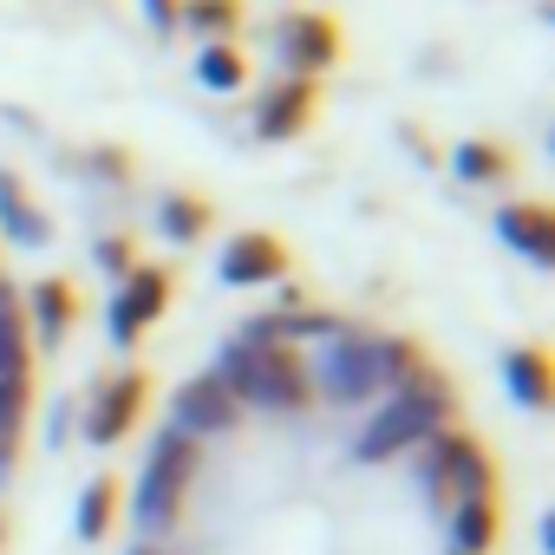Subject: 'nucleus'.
<instances>
[{"mask_svg": "<svg viewBox=\"0 0 555 555\" xmlns=\"http://www.w3.org/2000/svg\"><path fill=\"white\" fill-rule=\"evenodd\" d=\"M196 483V438L183 431H164L144 457V477H138V522L144 529H164L177 509H183V490Z\"/></svg>", "mask_w": 555, "mask_h": 555, "instance_id": "f03ea898", "label": "nucleus"}, {"mask_svg": "<svg viewBox=\"0 0 555 555\" xmlns=\"http://www.w3.org/2000/svg\"><path fill=\"white\" fill-rule=\"evenodd\" d=\"M138 418H144V373H118L112 386H99V399L86 412V431H92V444H118Z\"/></svg>", "mask_w": 555, "mask_h": 555, "instance_id": "6e6552de", "label": "nucleus"}, {"mask_svg": "<svg viewBox=\"0 0 555 555\" xmlns=\"http://www.w3.org/2000/svg\"><path fill=\"white\" fill-rule=\"evenodd\" d=\"M112 516H118V483L105 477V483H92V490L79 496V535H86V542H99V535L112 529Z\"/></svg>", "mask_w": 555, "mask_h": 555, "instance_id": "f3484780", "label": "nucleus"}, {"mask_svg": "<svg viewBox=\"0 0 555 555\" xmlns=\"http://www.w3.org/2000/svg\"><path fill=\"white\" fill-rule=\"evenodd\" d=\"M196 79L216 86V92H235V86H242V60H235L229 47H203V53H196Z\"/></svg>", "mask_w": 555, "mask_h": 555, "instance_id": "aec40b11", "label": "nucleus"}, {"mask_svg": "<svg viewBox=\"0 0 555 555\" xmlns=\"http://www.w3.org/2000/svg\"><path fill=\"white\" fill-rule=\"evenodd\" d=\"M503 379H509V392L522 399V405H548V360L535 353V347H516L509 360H503Z\"/></svg>", "mask_w": 555, "mask_h": 555, "instance_id": "4468645a", "label": "nucleus"}, {"mask_svg": "<svg viewBox=\"0 0 555 555\" xmlns=\"http://www.w3.org/2000/svg\"><path fill=\"white\" fill-rule=\"evenodd\" d=\"M27 405H34V373H0V444H21Z\"/></svg>", "mask_w": 555, "mask_h": 555, "instance_id": "2eb2a0df", "label": "nucleus"}, {"mask_svg": "<svg viewBox=\"0 0 555 555\" xmlns=\"http://www.w3.org/2000/svg\"><path fill=\"white\" fill-rule=\"evenodd\" d=\"M157 222H164V235H170V242H196V235H203V222H209V209H203L196 196H164V216H157Z\"/></svg>", "mask_w": 555, "mask_h": 555, "instance_id": "a211bd4d", "label": "nucleus"}, {"mask_svg": "<svg viewBox=\"0 0 555 555\" xmlns=\"http://www.w3.org/2000/svg\"><path fill=\"white\" fill-rule=\"evenodd\" d=\"M8 464H14V444H0V470H8Z\"/></svg>", "mask_w": 555, "mask_h": 555, "instance_id": "a878e982", "label": "nucleus"}, {"mask_svg": "<svg viewBox=\"0 0 555 555\" xmlns=\"http://www.w3.org/2000/svg\"><path fill=\"white\" fill-rule=\"evenodd\" d=\"M425 483H431L438 503L457 509L464 496H490V490H496V464L483 457L477 438H464V431H431V438H425Z\"/></svg>", "mask_w": 555, "mask_h": 555, "instance_id": "7ed1b4c3", "label": "nucleus"}, {"mask_svg": "<svg viewBox=\"0 0 555 555\" xmlns=\"http://www.w3.org/2000/svg\"><path fill=\"white\" fill-rule=\"evenodd\" d=\"M235 418H242V399L209 373V379H190V386L177 392V425H170V431H183V438H216V431H235Z\"/></svg>", "mask_w": 555, "mask_h": 555, "instance_id": "423d86ee", "label": "nucleus"}, {"mask_svg": "<svg viewBox=\"0 0 555 555\" xmlns=\"http://www.w3.org/2000/svg\"><path fill=\"white\" fill-rule=\"evenodd\" d=\"M99 255H105V268H125V261H131V248H125V242H105Z\"/></svg>", "mask_w": 555, "mask_h": 555, "instance_id": "393cba45", "label": "nucleus"}, {"mask_svg": "<svg viewBox=\"0 0 555 555\" xmlns=\"http://www.w3.org/2000/svg\"><path fill=\"white\" fill-rule=\"evenodd\" d=\"M190 27H203V34H222V27H235V0H190Z\"/></svg>", "mask_w": 555, "mask_h": 555, "instance_id": "5701e85b", "label": "nucleus"}, {"mask_svg": "<svg viewBox=\"0 0 555 555\" xmlns=\"http://www.w3.org/2000/svg\"><path fill=\"white\" fill-rule=\"evenodd\" d=\"M444 412H451V399H392V405L366 425V438H360L353 451H360L366 464H386V457L425 444L431 431H444Z\"/></svg>", "mask_w": 555, "mask_h": 555, "instance_id": "39448f33", "label": "nucleus"}, {"mask_svg": "<svg viewBox=\"0 0 555 555\" xmlns=\"http://www.w3.org/2000/svg\"><path fill=\"white\" fill-rule=\"evenodd\" d=\"M496 229H503V242L522 248L529 261H548V255H555V222H548V209H535V203H509V209L496 216Z\"/></svg>", "mask_w": 555, "mask_h": 555, "instance_id": "9b49d317", "label": "nucleus"}, {"mask_svg": "<svg viewBox=\"0 0 555 555\" xmlns=\"http://www.w3.org/2000/svg\"><path fill=\"white\" fill-rule=\"evenodd\" d=\"M321 392L334 399V405H360V399H373L379 386H386V340H366V334H334L327 340V353H321Z\"/></svg>", "mask_w": 555, "mask_h": 555, "instance_id": "20e7f679", "label": "nucleus"}, {"mask_svg": "<svg viewBox=\"0 0 555 555\" xmlns=\"http://www.w3.org/2000/svg\"><path fill=\"white\" fill-rule=\"evenodd\" d=\"M451 542H457V555H483L496 542V496H464L451 509Z\"/></svg>", "mask_w": 555, "mask_h": 555, "instance_id": "ddd939ff", "label": "nucleus"}, {"mask_svg": "<svg viewBox=\"0 0 555 555\" xmlns=\"http://www.w3.org/2000/svg\"><path fill=\"white\" fill-rule=\"evenodd\" d=\"M144 8H151V21H157V27H164V34H170V27H177V0H144Z\"/></svg>", "mask_w": 555, "mask_h": 555, "instance_id": "b1692460", "label": "nucleus"}, {"mask_svg": "<svg viewBox=\"0 0 555 555\" xmlns=\"http://www.w3.org/2000/svg\"><path fill=\"white\" fill-rule=\"evenodd\" d=\"M8 301H14V295H8V282H0V308H8Z\"/></svg>", "mask_w": 555, "mask_h": 555, "instance_id": "bb28decb", "label": "nucleus"}, {"mask_svg": "<svg viewBox=\"0 0 555 555\" xmlns=\"http://www.w3.org/2000/svg\"><path fill=\"white\" fill-rule=\"evenodd\" d=\"M282 268H288V255H282V242H274V235H235V242L222 248V282H229V288L282 282Z\"/></svg>", "mask_w": 555, "mask_h": 555, "instance_id": "1a4fd4ad", "label": "nucleus"}, {"mask_svg": "<svg viewBox=\"0 0 555 555\" xmlns=\"http://www.w3.org/2000/svg\"><path fill=\"white\" fill-rule=\"evenodd\" d=\"M509 164H503V151L496 144H457V177H470V183H496Z\"/></svg>", "mask_w": 555, "mask_h": 555, "instance_id": "412c9836", "label": "nucleus"}, {"mask_svg": "<svg viewBox=\"0 0 555 555\" xmlns=\"http://www.w3.org/2000/svg\"><path fill=\"white\" fill-rule=\"evenodd\" d=\"M34 308H40V334H47V340H60V334L73 327V288H66V282H40Z\"/></svg>", "mask_w": 555, "mask_h": 555, "instance_id": "6ab92c4d", "label": "nucleus"}, {"mask_svg": "<svg viewBox=\"0 0 555 555\" xmlns=\"http://www.w3.org/2000/svg\"><path fill=\"white\" fill-rule=\"evenodd\" d=\"M138 555H157V548H138Z\"/></svg>", "mask_w": 555, "mask_h": 555, "instance_id": "cd10ccee", "label": "nucleus"}, {"mask_svg": "<svg viewBox=\"0 0 555 555\" xmlns=\"http://www.w3.org/2000/svg\"><path fill=\"white\" fill-rule=\"evenodd\" d=\"M308 112H314V92H308V79H288V86H274V92L261 99V112H255V131H261V138H295V131L308 125Z\"/></svg>", "mask_w": 555, "mask_h": 555, "instance_id": "9d476101", "label": "nucleus"}, {"mask_svg": "<svg viewBox=\"0 0 555 555\" xmlns=\"http://www.w3.org/2000/svg\"><path fill=\"white\" fill-rule=\"evenodd\" d=\"M0 373H27V327L14 308H0Z\"/></svg>", "mask_w": 555, "mask_h": 555, "instance_id": "4be33fe9", "label": "nucleus"}, {"mask_svg": "<svg viewBox=\"0 0 555 555\" xmlns=\"http://www.w3.org/2000/svg\"><path fill=\"white\" fill-rule=\"evenodd\" d=\"M164 301H170V274H164V268H131V274H125V295L112 301V340L131 347V340L164 314Z\"/></svg>", "mask_w": 555, "mask_h": 555, "instance_id": "0eeeda50", "label": "nucleus"}, {"mask_svg": "<svg viewBox=\"0 0 555 555\" xmlns=\"http://www.w3.org/2000/svg\"><path fill=\"white\" fill-rule=\"evenodd\" d=\"M282 53H288L301 73H321V66L334 60V27H327L321 14H301V21L282 27Z\"/></svg>", "mask_w": 555, "mask_h": 555, "instance_id": "f8f14e48", "label": "nucleus"}, {"mask_svg": "<svg viewBox=\"0 0 555 555\" xmlns=\"http://www.w3.org/2000/svg\"><path fill=\"white\" fill-rule=\"evenodd\" d=\"M216 379H222L235 399L268 405V412H301V405L314 399V373H308L288 347H242V340H235V347L222 353Z\"/></svg>", "mask_w": 555, "mask_h": 555, "instance_id": "f257e3e1", "label": "nucleus"}, {"mask_svg": "<svg viewBox=\"0 0 555 555\" xmlns=\"http://www.w3.org/2000/svg\"><path fill=\"white\" fill-rule=\"evenodd\" d=\"M0 222H8L21 242H47V216H34L27 209V196H21V183L0 170Z\"/></svg>", "mask_w": 555, "mask_h": 555, "instance_id": "dca6fc26", "label": "nucleus"}]
</instances>
